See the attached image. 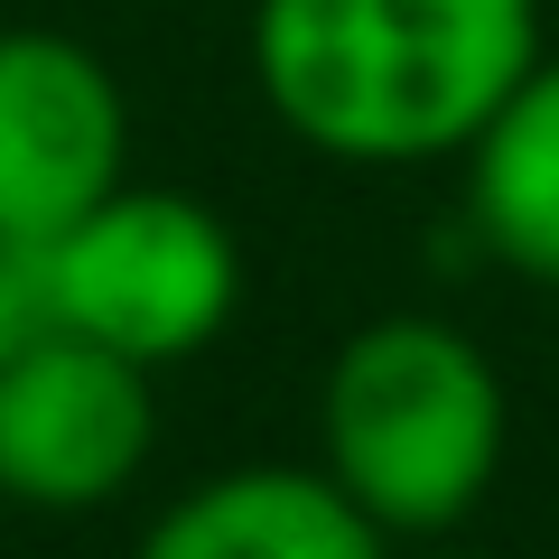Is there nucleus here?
I'll list each match as a JSON object with an SVG mask.
<instances>
[{"instance_id": "obj_3", "label": "nucleus", "mask_w": 559, "mask_h": 559, "mask_svg": "<svg viewBox=\"0 0 559 559\" xmlns=\"http://www.w3.org/2000/svg\"><path fill=\"white\" fill-rule=\"evenodd\" d=\"M242 308V252L215 205L121 178L57 234V318L131 364H178L215 345Z\"/></svg>"}, {"instance_id": "obj_7", "label": "nucleus", "mask_w": 559, "mask_h": 559, "mask_svg": "<svg viewBox=\"0 0 559 559\" xmlns=\"http://www.w3.org/2000/svg\"><path fill=\"white\" fill-rule=\"evenodd\" d=\"M466 159V224L503 271L559 289V57H532V75L495 103Z\"/></svg>"}, {"instance_id": "obj_8", "label": "nucleus", "mask_w": 559, "mask_h": 559, "mask_svg": "<svg viewBox=\"0 0 559 559\" xmlns=\"http://www.w3.org/2000/svg\"><path fill=\"white\" fill-rule=\"evenodd\" d=\"M57 242L47 234H10L0 224V355L57 336Z\"/></svg>"}, {"instance_id": "obj_4", "label": "nucleus", "mask_w": 559, "mask_h": 559, "mask_svg": "<svg viewBox=\"0 0 559 559\" xmlns=\"http://www.w3.org/2000/svg\"><path fill=\"white\" fill-rule=\"evenodd\" d=\"M150 439H159L150 364L75 326L0 355V495L10 503H38V513L112 503L140 476Z\"/></svg>"}, {"instance_id": "obj_6", "label": "nucleus", "mask_w": 559, "mask_h": 559, "mask_svg": "<svg viewBox=\"0 0 559 559\" xmlns=\"http://www.w3.org/2000/svg\"><path fill=\"white\" fill-rule=\"evenodd\" d=\"M382 540L326 466H234L168 503L140 559H382Z\"/></svg>"}, {"instance_id": "obj_1", "label": "nucleus", "mask_w": 559, "mask_h": 559, "mask_svg": "<svg viewBox=\"0 0 559 559\" xmlns=\"http://www.w3.org/2000/svg\"><path fill=\"white\" fill-rule=\"evenodd\" d=\"M540 57V0H252L280 131L355 168L448 159Z\"/></svg>"}, {"instance_id": "obj_9", "label": "nucleus", "mask_w": 559, "mask_h": 559, "mask_svg": "<svg viewBox=\"0 0 559 559\" xmlns=\"http://www.w3.org/2000/svg\"><path fill=\"white\" fill-rule=\"evenodd\" d=\"M429 559H476V550H429Z\"/></svg>"}, {"instance_id": "obj_5", "label": "nucleus", "mask_w": 559, "mask_h": 559, "mask_svg": "<svg viewBox=\"0 0 559 559\" xmlns=\"http://www.w3.org/2000/svg\"><path fill=\"white\" fill-rule=\"evenodd\" d=\"M131 159V103L112 66L57 28H0V224L57 242Z\"/></svg>"}, {"instance_id": "obj_2", "label": "nucleus", "mask_w": 559, "mask_h": 559, "mask_svg": "<svg viewBox=\"0 0 559 559\" xmlns=\"http://www.w3.org/2000/svg\"><path fill=\"white\" fill-rule=\"evenodd\" d=\"M318 457L382 532H448L503 466V382L448 318H373L336 345Z\"/></svg>"}]
</instances>
